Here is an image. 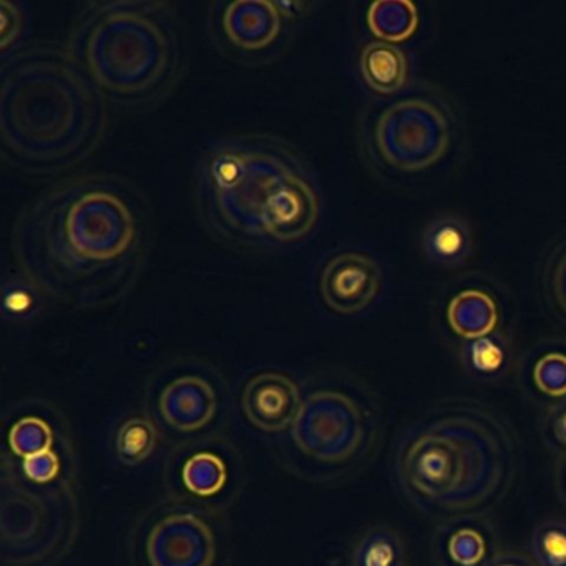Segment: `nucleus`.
Here are the masks:
<instances>
[{
  "label": "nucleus",
  "mask_w": 566,
  "mask_h": 566,
  "mask_svg": "<svg viewBox=\"0 0 566 566\" xmlns=\"http://www.w3.org/2000/svg\"><path fill=\"white\" fill-rule=\"evenodd\" d=\"M532 558L536 566H566V523L548 520L533 532Z\"/></svg>",
  "instance_id": "23"
},
{
  "label": "nucleus",
  "mask_w": 566,
  "mask_h": 566,
  "mask_svg": "<svg viewBox=\"0 0 566 566\" xmlns=\"http://www.w3.org/2000/svg\"><path fill=\"white\" fill-rule=\"evenodd\" d=\"M447 319L460 337L475 340L493 333L499 324V310L490 294L465 290L450 301Z\"/></svg>",
  "instance_id": "16"
},
{
  "label": "nucleus",
  "mask_w": 566,
  "mask_h": 566,
  "mask_svg": "<svg viewBox=\"0 0 566 566\" xmlns=\"http://www.w3.org/2000/svg\"><path fill=\"white\" fill-rule=\"evenodd\" d=\"M406 548L402 538L387 526L369 530L357 542L353 566H403Z\"/></svg>",
  "instance_id": "18"
},
{
  "label": "nucleus",
  "mask_w": 566,
  "mask_h": 566,
  "mask_svg": "<svg viewBox=\"0 0 566 566\" xmlns=\"http://www.w3.org/2000/svg\"><path fill=\"white\" fill-rule=\"evenodd\" d=\"M369 426L363 407L334 389L310 394L293 423L297 449L323 463H344L356 459L367 443Z\"/></svg>",
  "instance_id": "8"
},
{
  "label": "nucleus",
  "mask_w": 566,
  "mask_h": 566,
  "mask_svg": "<svg viewBox=\"0 0 566 566\" xmlns=\"http://www.w3.org/2000/svg\"><path fill=\"white\" fill-rule=\"evenodd\" d=\"M24 472L31 482L48 485L61 472V459L54 450L24 459Z\"/></svg>",
  "instance_id": "27"
},
{
  "label": "nucleus",
  "mask_w": 566,
  "mask_h": 566,
  "mask_svg": "<svg viewBox=\"0 0 566 566\" xmlns=\"http://www.w3.org/2000/svg\"><path fill=\"white\" fill-rule=\"evenodd\" d=\"M470 366L480 374H493L505 364V349L495 337H480L467 347Z\"/></svg>",
  "instance_id": "25"
},
{
  "label": "nucleus",
  "mask_w": 566,
  "mask_h": 566,
  "mask_svg": "<svg viewBox=\"0 0 566 566\" xmlns=\"http://www.w3.org/2000/svg\"><path fill=\"white\" fill-rule=\"evenodd\" d=\"M422 247L432 263L459 266L470 256L472 233L462 218L443 214L423 231Z\"/></svg>",
  "instance_id": "15"
},
{
  "label": "nucleus",
  "mask_w": 566,
  "mask_h": 566,
  "mask_svg": "<svg viewBox=\"0 0 566 566\" xmlns=\"http://www.w3.org/2000/svg\"><path fill=\"white\" fill-rule=\"evenodd\" d=\"M65 48L108 105L125 112L164 104L187 65L180 19L157 0L85 6L72 22Z\"/></svg>",
  "instance_id": "4"
},
{
  "label": "nucleus",
  "mask_w": 566,
  "mask_h": 566,
  "mask_svg": "<svg viewBox=\"0 0 566 566\" xmlns=\"http://www.w3.org/2000/svg\"><path fill=\"white\" fill-rule=\"evenodd\" d=\"M533 380L545 396H566V356L559 353L543 356L533 369Z\"/></svg>",
  "instance_id": "24"
},
{
  "label": "nucleus",
  "mask_w": 566,
  "mask_h": 566,
  "mask_svg": "<svg viewBox=\"0 0 566 566\" xmlns=\"http://www.w3.org/2000/svg\"><path fill=\"white\" fill-rule=\"evenodd\" d=\"M157 443L158 432L154 422L145 417H134L118 429L115 449L122 462L138 465L155 452Z\"/></svg>",
  "instance_id": "19"
},
{
  "label": "nucleus",
  "mask_w": 566,
  "mask_h": 566,
  "mask_svg": "<svg viewBox=\"0 0 566 566\" xmlns=\"http://www.w3.org/2000/svg\"><path fill=\"white\" fill-rule=\"evenodd\" d=\"M181 476H184L185 486L193 495L208 499L223 490L228 479L227 465L220 457L201 452L187 460Z\"/></svg>",
  "instance_id": "20"
},
{
  "label": "nucleus",
  "mask_w": 566,
  "mask_h": 566,
  "mask_svg": "<svg viewBox=\"0 0 566 566\" xmlns=\"http://www.w3.org/2000/svg\"><path fill=\"white\" fill-rule=\"evenodd\" d=\"M359 71L370 91L390 95L406 85L409 64L396 45L374 41L360 51Z\"/></svg>",
  "instance_id": "14"
},
{
  "label": "nucleus",
  "mask_w": 566,
  "mask_h": 566,
  "mask_svg": "<svg viewBox=\"0 0 566 566\" xmlns=\"http://www.w3.org/2000/svg\"><path fill=\"white\" fill-rule=\"evenodd\" d=\"M0 19H2V59L8 57L9 51L14 49L19 39L25 32V14L22 11L21 4L11 2V0H2L0 2Z\"/></svg>",
  "instance_id": "26"
},
{
  "label": "nucleus",
  "mask_w": 566,
  "mask_h": 566,
  "mask_svg": "<svg viewBox=\"0 0 566 566\" xmlns=\"http://www.w3.org/2000/svg\"><path fill=\"white\" fill-rule=\"evenodd\" d=\"M516 469L506 427L489 410L450 406L420 420L397 455L400 483L423 509L479 512L503 495Z\"/></svg>",
  "instance_id": "5"
},
{
  "label": "nucleus",
  "mask_w": 566,
  "mask_h": 566,
  "mask_svg": "<svg viewBox=\"0 0 566 566\" xmlns=\"http://www.w3.org/2000/svg\"><path fill=\"white\" fill-rule=\"evenodd\" d=\"M214 556L213 532L193 513L165 516L148 533L150 566H213Z\"/></svg>",
  "instance_id": "10"
},
{
  "label": "nucleus",
  "mask_w": 566,
  "mask_h": 566,
  "mask_svg": "<svg viewBox=\"0 0 566 566\" xmlns=\"http://www.w3.org/2000/svg\"><path fill=\"white\" fill-rule=\"evenodd\" d=\"M442 566H486L496 555L489 533L479 523L457 522L437 535Z\"/></svg>",
  "instance_id": "13"
},
{
  "label": "nucleus",
  "mask_w": 566,
  "mask_h": 566,
  "mask_svg": "<svg viewBox=\"0 0 566 566\" xmlns=\"http://www.w3.org/2000/svg\"><path fill=\"white\" fill-rule=\"evenodd\" d=\"M111 105L67 48L35 44L2 59L0 151L29 175H55L87 160L104 140Z\"/></svg>",
  "instance_id": "3"
},
{
  "label": "nucleus",
  "mask_w": 566,
  "mask_h": 566,
  "mask_svg": "<svg viewBox=\"0 0 566 566\" xmlns=\"http://www.w3.org/2000/svg\"><path fill=\"white\" fill-rule=\"evenodd\" d=\"M555 432L556 436H558L559 442L566 446V410L562 413V417L556 420Z\"/></svg>",
  "instance_id": "29"
},
{
  "label": "nucleus",
  "mask_w": 566,
  "mask_h": 566,
  "mask_svg": "<svg viewBox=\"0 0 566 566\" xmlns=\"http://www.w3.org/2000/svg\"><path fill=\"white\" fill-rule=\"evenodd\" d=\"M543 296L549 310L566 323V237L546 254L542 271Z\"/></svg>",
  "instance_id": "21"
},
{
  "label": "nucleus",
  "mask_w": 566,
  "mask_h": 566,
  "mask_svg": "<svg viewBox=\"0 0 566 566\" xmlns=\"http://www.w3.org/2000/svg\"><path fill=\"white\" fill-rule=\"evenodd\" d=\"M195 205L207 233L241 251L301 243L323 213L310 165L294 145L271 134L213 142L198 161Z\"/></svg>",
  "instance_id": "2"
},
{
  "label": "nucleus",
  "mask_w": 566,
  "mask_h": 566,
  "mask_svg": "<svg viewBox=\"0 0 566 566\" xmlns=\"http://www.w3.org/2000/svg\"><path fill=\"white\" fill-rule=\"evenodd\" d=\"M486 566H536L532 556L518 552H500L490 559Z\"/></svg>",
  "instance_id": "28"
},
{
  "label": "nucleus",
  "mask_w": 566,
  "mask_h": 566,
  "mask_svg": "<svg viewBox=\"0 0 566 566\" xmlns=\"http://www.w3.org/2000/svg\"><path fill=\"white\" fill-rule=\"evenodd\" d=\"M154 244V210L120 175H77L24 205L11 251L25 283L78 311L104 310L137 286Z\"/></svg>",
  "instance_id": "1"
},
{
  "label": "nucleus",
  "mask_w": 566,
  "mask_h": 566,
  "mask_svg": "<svg viewBox=\"0 0 566 566\" xmlns=\"http://www.w3.org/2000/svg\"><path fill=\"white\" fill-rule=\"evenodd\" d=\"M244 416L263 432H283L296 422L303 399L300 387L281 373L251 377L241 396Z\"/></svg>",
  "instance_id": "11"
},
{
  "label": "nucleus",
  "mask_w": 566,
  "mask_h": 566,
  "mask_svg": "<svg viewBox=\"0 0 566 566\" xmlns=\"http://www.w3.org/2000/svg\"><path fill=\"white\" fill-rule=\"evenodd\" d=\"M452 132V117L440 102L403 98L380 111L367 124L364 147L382 167L413 174L446 157Z\"/></svg>",
  "instance_id": "6"
},
{
  "label": "nucleus",
  "mask_w": 566,
  "mask_h": 566,
  "mask_svg": "<svg viewBox=\"0 0 566 566\" xmlns=\"http://www.w3.org/2000/svg\"><path fill=\"white\" fill-rule=\"evenodd\" d=\"M304 9L303 2L274 0L218 2L210 14L211 41L238 64H270L291 48Z\"/></svg>",
  "instance_id": "7"
},
{
  "label": "nucleus",
  "mask_w": 566,
  "mask_h": 566,
  "mask_svg": "<svg viewBox=\"0 0 566 566\" xmlns=\"http://www.w3.org/2000/svg\"><path fill=\"white\" fill-rule=\"evenodd\" d=\"M367 25L380 42H402L419 25V12L409 0H379L367 11Z\"/></svg>",
  "instance_id": "17"
},
{
  "label": "nucleus",
  "mask_w": 566,
  "mask_h": 566,
  "mask_svg": "<svg viewBox=\"0 0 566 566\" xmlns=\"http://www.w3.org/2000/svg\"><path fill=\"white\" fill-rule=\"evenodd\" d=\"M382 271L366 253L344 251L324 264L319 276V294L333 313H363L379 296Z\"/></svg>",
  "instance_id": "9"
},
{
  "label": "nucleus",
  "mask_w": 566,
  "mask_h": 566,
  "mask_svg": "<svg viewBox=\"0 0 566 566\" xmlns=\"http://www.w3.org/2000/svg\"><path fill=\"white\" fill-rule=\"evenodd\" d=\"M161 417L178 432H197L213 420L218 409L213 384L198 374H185L160 394Z\"/></svg>",
  "instance_id": "12"
},
{
  "label": "nucleus",
  "mask_w": 566,
  "mask_h": 566,
  "mask_svg": "<svg viewBox=\"0 0 566 566\" xmlns=\"http://www.w3.org/2000/svg\"><path fill=\"white\" fill-rule=\"evenodd\" d=\"M54 443L52 427L39 417H24L12 426L9 432V446L14 455L21 459L49 452Z\"/></svg>",
  "instance_id": "22"
}]
</instances>
